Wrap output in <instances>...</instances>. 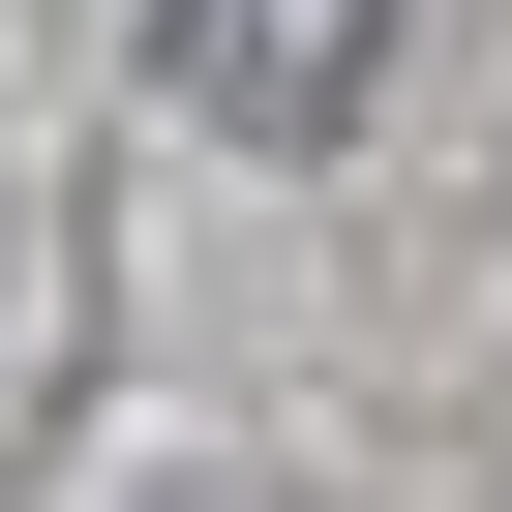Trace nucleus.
<instances>
[{
	"label": "nucleus",
	"mask_w": 512,
	"mask_h": 512,
	"mask_svg": "<svg viewBox=\"0 0 512 512\" xmlns=\"http://www.w3.org/2000/svg\"><path fill=\"white\" fill-rule=\"evenodd\" d=\"M151 61H181L241 151H332V121L392 91V0H151Z\"/></svg>",
	"instance_id": "obj_1"
}]
</instances>
